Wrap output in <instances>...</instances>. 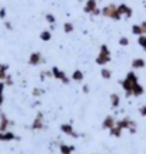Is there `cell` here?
Returning a JSON list of instances; mask_svg holds the SVG:
<instances>
[{
  "label": "cell",
  "mask_w": 146,
  "mask_h": 154,
  "mask_svg": "<svg viewBox=\"0 0 146 154\" xmlns=\"http://www.w3.org/2000/svg\"><path fill=\"white\" fill-rule=\"evenodd\" d=\"M138 82H139V78H138L136 72H133V71L127 72L126 76H125V79L120 81L122 89L125 91V95H126L127 98L133 97V95H132V89H133V87H135V85H136Z\"/></svg>",
  "instance_id": "6da1fadb"
},
{
  "label": "cell",
  "mask_w": 146,
  "mask_h": 154,
  "mask_svg": "<svg viewBox=\"0 0 146 154\" xmlns=\"http://www.w3.org/2000/svg\"><path fill=\"white\" fill-rule=\"evenodd\" d=\"M110 60H112V52H110L109 46L103 43V45L100 46L99 55L96 56L95 62H96V65H100V66H102V65H107Z\"/></svg>",
  "instance_id": "7a4b0ae2"
},
{
  "label": "cell",
  "mask_w": 146,
  "mask_h": 154,
  "mask_svg": "<svg viewBox=\"0 0 146 154\" xmlns=\"http://www.w3.org/2000/svg\"><path fill=\"white\" fill-rule=\"evenodd\" d=\"M102 16L109 17V19H112V20H120L122 19L120 13L118 12V6L113 5V3L107 5V6H105L103 9H102Z\"/></svg>",
  "instance_id": "3957f363"
},
{
  "label": "cell",
  "mask_w": 146,
  "mask_h": 154,
  "mask_svg": "<svg viewBox=\"0 0 146 154\" xmlns=\"http://www.w3.org/2000/svg\"><path fill=\"white\" fill-rule=\"evenodd\" d=\"M43 128H45V115H43L42 111H39L34 117L33 122H32V130L39 131V130H43Z\"/></svg>",
  "instance_id": "277c9868"
},
{
  "label": "cell",
  "mask_w": 146,
  "mask_h": 154,
  "mask_svg": "<svg viewBox=\"0 0 146 154\" xmlns=\"http://www.w3.org/2000/svg\"><path fill=\"white\" fill-rule=\"evenodd\" d=\"M50 71H52V74H53V78L59 79L60 82H62V84H65V85H67V84H69V81H70V79L67 78V75L65 74V72H63L60 68L53 66L52 69H50Z\"/></svg>",
  "instance_id": "5b68a950"
},
{
  "label": "cell",
  "mask_w": 146,
  "mask_h": 154,
  "mask_svg": "<svg viewBox=\"0 0 146 154\" xmlns=\"http://www.w3.org/2000/svg\"><path fill=\"white\" fill-rule=\"evenodd\" d=\"M60 131L63 133V134L69 135V137H73V138H79V134L74 131V128L70 122H63L62 125H60Z\"/></svg>",
  "instance_id": "8992f818"
},
{
  "label": "cell",
  "mask_w": 146,
  "mask_h": 154,
  "mask_svg": "<svg viewBox=\"0 0 146 154\" xmlns=\"http://www.w3.org/2000/svg\"><path fill=\"white\" fill-rule=\"evenodd\" d=\"M43 62H45V59H43L40 52H32L30 56H29V65H32V66H37Z\"/></svg>",
  "instance_id": "52a82bcc"
},
{
  "label": "cell",
  "mask_w": 146,
  "mask_h": 154,
  "mask_svg": "<svg viewBox=\"0 0 146 154\" xmlns=\"http://www.w3.org/2000/svg\"><path fill=\"white\" fill-rule=\"evenodd\" d=\"M118 12L120 13V16H125V17H132L133 16V10L130 6H127L125 3H120L119 6H118Z\"/></svg>",
  "instance_id": "ba28073f"
},
{
  "label": "cell",
  "mask_w": 146,
  "mask_h": 154,
  "mask_svg": "<svg viewBox=\"0 0 146 154\" xmlns=\"http://www.w3.org/2000/svg\"><path fill=\"white\" fill-rule=\"evenodd\" d=\"M96 9H98V0H86V3L83 6V12L87 14H92Z\"/></svg>",
  "instance_id": "9c48e42d"
},
{
  "label": "cell",
  "mask_w": 146,
  "mask_h": 154,
  "mask_svg": "<svg viewBox=\"0 0 146 154\" xmlns=\"http://www.w3.org/2000/svg\"><path fill=\"white\" fill-rule=\"evenodd\" d=\"M115 125H116V120L113 118L112 115L105 117V120L102 121V128H103V130H110V128H113Z\"/></svg>",
  "instance_id": "30bf717a"
},
{
  "label": "cell",
  "mask_w": 146,
  "mask_h": 154,
  "mask_svg": "<svg viewBox=\"0 0 146 154\" xmlns=\"http://www.w3.org/2000/svg\"><path fill=\"white\" fill-rule=\"evenodd\" d=\"M12 122H10V120L7 118L6 115L0 114V133H4V131H7V128H9V125H10Z\"/></svg>",
  "instance_id": "8fae6325"
},
{
  "label": "cell",
  "mask_w": 146,
  "mask_h": 154,
  "mask_svg": "<svg viewBox=\"0 0 146 154\" xmlns=\"http://www.w3.org/2000/svg\"><path fill=\"white\" fill-rule=\"evenodd\" d=\"M17 137L14 133L12 131H4V133H0V141H13L16 140Z\"/></svg>",
  "instance_id": "7c38bea8"
},
{
  "label": "cell",
  "mask_w": 146,
  "mask_h": 154,
  "mask_svg": "<svg viewBox=\"0 0 146 154\" xmlns=\"http://www.w3.org/2000/svg\"><path fill=\"white\" fill-rule=\"evenodd\" d=\"M146 65V60L143 58H135L132 60V68L133 69H142V68H145Z\"/></svg>",
  "instance_id": "4fadbf2b"
},
{
  "label": "cell",
  "mask_w": 146,
  "mask_h": 154,
  "mask_svg": "<svg viewBox=\"0 0 146 154\" xmlns=\"http://www.w3.org/2000/svg\"><path fill=\"white\" fill-rule=\"evenodd\" d=\"M143 94H145V88H143L139 82H138V84L133 87V89H132V95H133V97H142Z\"/></svg>",
  "instance_id": "5bb4252c"
},
{
  "label": "cell",
  "mask_w": 146,
  "mask_h": 154,
  "mask_svg": "<svg viewBox=\"0 0 146 154\" xmlns=\"http://www.w3.org/2000/svg\"><path fill=\"white\" fill-rule=\"evenodd\" d=\"M70 78H72V81H74V82H82L83 78H85V75H83V72H82L80 69H74Z\"/></svg>",
  "instance_id": "9a60e30c"
},
{
  "label": "cell",
  "mask_w": 146,
  "mask_h": 154,
  "mask_svg": "<svg viewBox=\"0 0 146 154\" xmlns=\"http://www.w3.org/2000/svg\"><path fill=\"white\" fill-rule=\"evenodd\" d=\"M60 154H72L74 151V146H67V144H60L59 146Z\"/></svg>",
  "instance_id": "2e32d148"
},
{
  "label": "cell",
  "mask_w": 146,
  "mask_h": 154,
  "mask_svg": "<svg viewBox=\"0 0 146 154\" xmlns=\"http://www.w3.org/2000/svg\"><path fill=\"white\" fill-rule=\"evenodd\" d=\"M7 71H9V65L6 63H0V81H6V78L9 76L7 75Z\"/></svg>",
  "instance_id": "e0dca14e"
},
{
  "label": "cell",
  "mask_w": 146,
  "mask_h": 154,
  "mask_svg": "<svg viewBox=\"0 0 146 154\" xmlns=\"http://www.w3.org/2000/svg\"><path fill=\"white\" fill-rule=\"evenodd\" d=\"M110 105H112V108H118L120 105V97L118 94L110 95Z\"/></svg>",
  "instance_id": "ac0fdd59"
},
{
  "label": "cell",
  "mask_w": 146,
  "mask_h": 154,
  "mask_svg": "<svg viewBox=\"0 0 146 154\" xmlns=\"http://www.w3.org/2000/svg\"><path fill=\"white\" fill-rule=\"evenodd\" d=\"M39 38L43 40V42H49V40L52 39V30H42Z\"/></svg>",
  "instance_id": "d6986e66"
},
{
  "label": "cell",
  "mask_w": 146,
  "mask_h": 154,
  "mask_svg": "<svg viewBox=\"0 0 146 154\" xmlns=\"http://www.w3.org/2000/svg\"><path fill=\"white\" fill-rule=\"evenodd\" d=\"M122 131H123V130H122L120 127H118V125H115L113 128H110V130H109L110 135H112V137H116V138H119L120 135H122Z\"/></svg>",
  "instance_id": "ffe728a7"
},
{
  "label": "cell",
  "mask_w": 146,
  "mask_h": 154,
  "mask_svg": "<svg viewBox=\"0 0 146 154\" xmlns=\"http://www.w3.org/2000/svg\"><path fill=\"white\" fill-rule=\"evenodd\" d=\"M100 76H102L103 79H110V78H112V71L107 69V68H102V69H100Z\"/></svg>",
  "instance_id": "44dd1931"
},
{
  "label": "cell",
  "mask_w": 146,
  "mask_h": 154,
  "mask_svg": "<svg viewBox=\"0 0 146 154\" xmlns=\"http://www.w3.org/2000/svg\"><path fill=\"white\" fill-rule=\"evenodd\" d=\"M45 20L49 25H56V16L53 13H46L45 14Z\"/></svg>",
  "instance_id": "7402d4cb"
},
{
  "label": "cell",
  "mask_w": 146,
  "mask_h": 154,
  "mask_svg": "<svg viewBox=\"0 0 146 154\" xmlns=\"http://www.w3.org/2000/svg\"><path fill=\"white\" fill-rule=\"evenodd\" d=\"M132 33L135 35V36H142V35H143L142 26H140V25H133L132 26Z\"/></svg>",
  "instance_id": "603a6c76"
},
{
  "label": "cell",
  "mask_w": 146,
  "mask_h": 154,
  "mask_svg": "<svg viewBox=\"0 0 146 154\" xmlns=\"http://www.w3.org/2000/svg\"><path fill=\"white\" fill-rule=\"evenodd\" d=\"M63 30H65V33H72L73 30H74V26H73L72 22H66L63 25Z\"/></svg>",
  "instance_id": "cb8c5ba5"
},
{
  "label": "cell",
  "mask_w": 146,
  "mask_h": 154,
  "mask_svg": "<svg viewBox=\"0 0 146 154\" xmlns=\"http://www.w3.org/2000/svg\"><path fill=\"white\" fill-rule=\"evenodd\" d=\"M138 43L142 49L146 51V35H142V36H138Z\"/></svg>",
  "instance_id": "d4e9b609"
},
{
  "label": "cell",
  "mask_w": 146,
  "mask_h": 154,
  "mask_svg": "<svg viewBox=\"0 0 146 154\" xmlns=\"http://www.w3.org/2000/svg\"><path fill=\"white\" fill-rule=\"evenodd\" d=\"M45 78H53L52 71H43V72H40V79L43 81Z\"/></svg>",
  "instance_id": "484cf974"
},
{
  "label": "cell",
  "mask_w": 146,
  "mask_h": 154,
  "mask_svg": "<svg viewBox=\"0 0 146 154\" xmlns=\"http://www.w3.org/2000/svg\"><path fill=\"white\" fill-rule=\"evenodd\" d=\"M119 45H120V46H127V45H129V39H127L126 36H122V38H119Z\"/></svg>",
  "instance_id": "4316f807"
},
{
  "label": "cell",
  "mask_w": 146,
  "mask_h": 154,
  "mask_svg": "<svg viewBox=\"0 0 146 154\" xmlns=\"http://www.w3.org/2000/svg\"><path fill=\"white\" fill-rule=\"evenodd\" d=\"M33 97H40V95L43 94V89H40V88H33Z\"/></svg>",
  "instance_id": "83f0119b"
},
{
  "label": "cell",
  "mask_w": 146,
  "mask_h": 154,
  "mask_svg": "<svg viewBox=\"0 0 146 154\" xmlns=\"http://www.w3.org/2000/svg\"><path fill=\"white\" fill-rule=\"evenodd\" d=\"M6 14H7L6 7H0V19H4V17H6Z\"/></svg>",
  "instance_id": "f1b7e54d"
},
{
  "label": "cell",
  "mask_w": 146,
  "mask_h": 154,
  "mask_svg": "<svg viewBox=\"0 0 146 154\" xmlns=\"http://www.w3.org/2000/svg\"><path fill=\"white\" fill-rule=\"evenodd\" d=\"M139 114L142 115V117H146V105H143V107H140Z\"/></svg>",
  "instance_id": "f546056e"
},
{
  "label": "cell",
  "mask_w": 146,
  "mask_h": 154,
  "mask_svg": "<svg viewBox=\"0 0 146 154\" xmlns=\"http://www.w3.org/2000/svg\"><path fill=\"white\" fill-rule=\"evenodd\" d=\"M4 84H6V85H13V79H12V76H10V75H9V76L6 78Z\"/></svg>",
  "instance_id": "4dcf8cb0"
},
{
  "label": "cell",
  "mask_w": 146,
  "mask_h": 154,
  "mask_svg": "<svg viewBox=\"0 0 146 154\" xmlns=\"http://www.w3.org/2000/svg\"><path fill=\"white\" fill-rule=\"evenodd\" d=\"M82 91H83V94H89V92H90V88H89V85H83V87H82Z\"/></svg>",
  "instance_id": "1f68e13d"
},
{
  "label": "cell",
  "mask_w": 146,
  "mask_h": 154,
  "mask_svg": "<svg viewBox=\"0 0 146 154\" xmlns=\"http://www.w3.org/2000/svg\"><path fill=\"white\" fill-rule=\"evenodd\" d=\"M4 87H6V84L1 81L0 82V95H3V92H4Z\"/></svg>",
  "instance_id": "d6a6232c"
},
{
  "label": "cell",
  "mask_w": 146,
  "mask_h": 154,
  "mask_svg": "<svg viewBox=\"0 0 146 154\" xmlns=\"http://www.w3.org/2000/svg\"><path fill=\"white\" fill-rule=\"evenodd\" d=\"M99 14H102V10H100L99 7H98V9H96V10H95V12L92 13V16H99Z\"/></svg>",
  "instance_id": "836d02e7"
},
{
  "label": "cell",
  "mask_w": 146,
  "mask_h": 154,
  "mask_svg": "<svg viewBox=\"0 0 146 154\" xmlns=\"http://www.w3.org/2000/svg\"><path fill=\"white\" fill-rule=\"evenodd\" d=\"M140 26H142V30H143V35H146V20H145V22H142V23H140Z\"/></svg>",
  "instance_id": "e575fe53"
},
{
  "label": "cell",
  "mask_w": 146,
  "mask_h": 154,
  "mask_svg": "<svg viewBox=\"0 0 146 154\" xmlns=\"http://www.w3.org/2000/svg\"><path fill=\"white\" fill-rule=\"evenodd\" d=\"M4 26H6V29H9V30H12L13 27H12V23L10 22H4Z\"/></svg>",
  "instance_id": "d590c367"
},
{
  "label": "cell",
  "mask_w": 146,
  "mask_h": 154,
  "mask_svg": "<svg viewBox=\"0 0 146 154\" xmlns=\"http://www.w3.org/2000/svg\"><path fill=\"white\" fill-rule=\"evenodd\" d=\"M3 102H4V97H3V95H0V107L3 105Z\"/></svg>",
  "instance_id": "8d00e7d4"
}]
</instances>
